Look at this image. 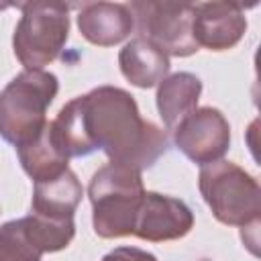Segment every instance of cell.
Segmentation results:
<instances>
[{"label": "cell", "instance_id": "obj_18", "mask_svg": "<svg viewBox=\"0 0 261 261\" xmlns=\"http://www.w3.org/2000/svg\"><path fill=\"white\" fill-rule=\"evenodd\" d=\"M4 8H8V6L6 4H0V10H4Z\"/></svg>", "mask_w": 261, "mask_h": 261}, {"label": "cell", "instance_id": "obj_17", "mask_svg": "<svg viewBox=\"0 0 261 261\" xmlns=\"http://www.w3.org/2000/svg\"><path fill=\"white\" fill-rule=\"evenodd\" d=\"M102 261H157L155 255L137 249V247H118L114 251H110L108 255H104Z\"/></svg>", "mask_w": 261, "mask_h": 261}, {"label": "cell", "instance_id": "obj_13", "mask_svg": "<svg viewBox=\"0 0 261 261\" xmlns=\"http://www.w3.org/2000/svg\"><path fill=\"white\" fill-rule=\"evenodd\" d=\"M202 92V82L188 71L173 73L161 80L157 90V110L167 128H175L188 114L196 110Z\"/></svg>", "mask_w": 261, "mask_h": 261}, {"label": "cell", "instance_id": "obj_14", "mask_svg": "<svg viewBox=\"0 0 261 261\" xmlns=\"http://www.w3.org/2000/svg\"><path fill=\"white\" fill-rule=\"evenodd\" d=\"M47 124H49V122H47ZM47 124H45L43 133H41L35 141H31V143H27V145H22V147L16 149L22 169H24L35 181H45V179L57 177L59 173H63L65 169H69V167H67V157H63V155L53 147V143H51V139H49V128H47Z\"/></svg>", "mask_w": 261, "mask_h": 261}, {"label": "cell", "instance_id": "obj_4", "mask_svg": "<svg viewBox=\"0 0 261 261\" xmlns=\"http://www.w3.org/2000/svg\"><path fill=\"white\" fill-rule=\"evenodd\" d=\"M198 186L216 220L243 228L259 224V184L239 165L230 161L206 163L200 169Z\"/></svg>", "mask_w": 261, "mask_h": 261}, {"label": "cell", "instance_id": "obj_11", "mask_svg": "<svg viewBox=\"0 0 261 261\" xmlns=\"http://www.w3.org/2000/svg\"><path fill=\"white\" fill-rule=\"evenodd\" d=\"M82 200V184L71 169H65L57 177L35 181L31 214L49 220H73V212Z\"/></svg>", "mask_w": 261, "mask_h": 261}, {"label": "cell", "instance_id": "obj_6", "mask_svg": "<svg viewBox=\"0 0 261 261\" xmlns=\"http://www.w3.org/2000/svg\"><path fill=\"white\" fill-rule=\"evenodd\" d=\"M139 37L161 49L167 57H188L198 51L192 33L196 4L190 2H130Z\"/></svg>", "mask_w": 261, "mask_h": 261}, {"label": "cell", "instance_id": "obj_10", "mask_svg": "<svg viewBox=\"0 0 261 261\" xmlns=\"http://www.w3.org/2000/svg\"><path fill=\"white\" fill-rule=\"evenodd\" d=\"M77 27L90 43L110 47L130 35L135 20L128 10V4L90 2L82 6L77 14Z\"/></svg>", "mask_w": 261, "mask_h": 261}, {"label": "cell", "instance_id": "obj_7", "mask_svg": "<svg viewBox=\"0 0 261 261\" xmlns=\"http://www.w3.org/2000/svg\"><path fill=\"white\" fill-rule=\"evenodd\" d=\"M173 141L186 157L206 165L226 153L230 145V126L220 110L204 106L196 108L173 128Z\"/></svg>", "mask_w": 261, "mask_h": 261}, {"label": "cell", "instance_id": "obj_9", "mask_svg": "<svg viewBox=\"0 0 261 261\" xmlns=\"http://www.w3.org/2000/svg\"><path fill=\"white\" fill-rule=\"evenodd\" d=\"M247 29L245 4L241 2H204L196 4L192 33L198 47L224 51L239 43Z\"/></svg>", "mask_w": 261, "mask_h": 261}, {"label": "cell", "instance_id": "obj_12", "mask_svg": "<svg viewBox=\"0 0 261 261\" xmlns=\"http://www.w3.org/2000/svg\"><path fill=\"white\" fill-rule=\"evenodd\" d=\"M118 63H120L122 75L133 86H139V88L155 86L157 82L163 80V75L169 69V57L141 37L128 41L120 49Z\"/></svg>", "mask_w": 261, "mask_h": 261}, {"label": "cell", "instance_id": "obj_3", "mask_svg": "<svg viewBox=\"0 0 261 261\" xmlns=\"http://www.w3.org/2000/svg\"><path fill=\"white\" fill-rule=\"evenodd\" d=\"M57 77L43 69H24L0 92V137L16 149L35 141L45 124V112L57 94Z\"/></svg>", "mask_w": 261, "mask_h": 261}, {"label": "cell", "instance_id": "obj_15", "mask_svg": "<svg viewBox=\"0 0 261 261\" xmlns=\"http://www.w3.org/2000/svg\"><path fill=\"white\" fill-rule=\"evenodd\" d=\"M22 222L29 239L37 245L41 253H53L65 249L75 232L73 220H49L37 214H29L22 218Z\"/></svg>", "mask_w": 261, "mask_h": 261}, {"label": "cell", "instance_id": "obj_1", "mask_svg": "<svg viewBox=\"0 0 261 261\" xmlns=\"http://www.w3.org/2000/svg\"><path fill=\"white\" fill-rule=\"evenodd\" d=\"M47 128L53 147L67 159L102 149L110 161L139 171L151 167L169 147L167 133L141 118L135 98L112 86L73 98Z\"/></svg>", "mask_w": 261, "mask_h": 261}, {"label": "cell", "instance_id": "obj_8", "mask_svg": "<svg viewBox=\"0 0 261 261\" xmlns=\"http://www.w3.org/2000/svg\"><path fill=\"white\" fill-rule=\"evenodd\" d=\"M194 226L192 210L177 198L161 196L157 192H145L137 218L133 234L145 241L161 243V241H173L181 239L190 232Z\"/></svg>", "mask_w": 261, "mask_h": 261}, {"label": "cell", "instance_id": "obj_2", "mask_svg": "<svg viewBox=\"0 0 261 261\" xmlns=\"http://www.w3.org/2000/svg\"><path fill=\"white\" fill-rule=\"evenodd\" d=\"M143 194L145 190L139 169L114 161L100 167L92 175L88 188L94 208V232L102 239L133 234Z\"/></svg>", "mask_w": 261, "mask_h": 261}, {"label": "cell", "instance_id": "obj_5", "mask_svg": "<svg viewBox=\"0 0 261 261\" xmlns=\"http://www.w3.org/2000/svg\"><path fill=\"white\" fill-rule=\"evenodd\" d=\"M14 29V55L27 69H41L57 59L69 35V6L61 2L20 4Z\"/></svg>", "mask_w": 261, "mask_h": 261}, {"label": "cell", "instance_id": "obj_16", "mask_svg": "<svg viewBox=\"0 0 261 261\" xmlns=\"http://www.w3.org/2000/svg\"><path fill=\"white\" fill-rule=\"evenodd\" d=\"M41 255L29 239L22 218L0 226V261H41Z\"/></svg>", "mask_w": 261, "mask_h": 261}]
</instances>
